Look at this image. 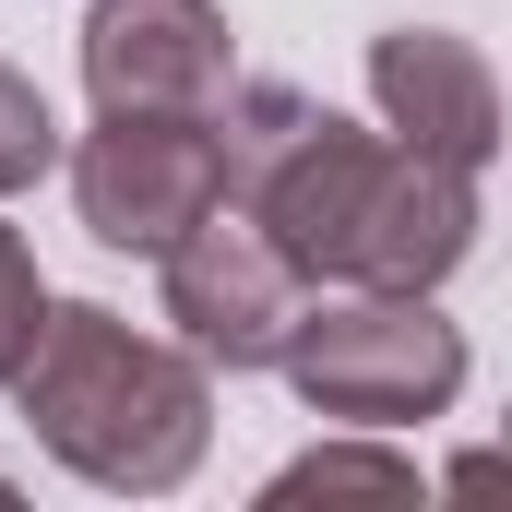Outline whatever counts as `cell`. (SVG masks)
Returning a JSON list of instances; mask_svg holds the SVG:
<instances>
[{
    "label": "cell",
    "instance_id": "7",
    "mask_svg": "<svg viewBox=\"0 0 512 512\" xmlns=\"http://www.w3.org/2000/svg\"><path fill=\"white\" fill-rule=\"evenodd\" d=\"M370 108H382L393 143H417L441 167H489L501 155V72L453 24H393V36H370Z\"/></svg>",
    "mask_w": 512,
    "mask_h": 512
},
{
    "label": "cell",
    "instance_id": "8",
    "mask_svg": "<svg viewBox=\"0 0 512 512\" xmlns=\"http://www.w3.org/2000/svg\"><path fill=\"white\" fill-rule=\"evenodd\" d=\"M298 501H417V465L382 441H322V453L274 465V489H262V512H298Z\"/></svg>",
    "mask_w": 512,
    "mask_h": 512
},
{
    "label": "cell",
    "instance_id": "6",
    "mask_svg": "<svg viewBox=\"0 0 512 512\" xmlns=\"http://www.w3.org/2000/svg\"><path fill=\"white\" fill-rule=\"evenodd\" d=\"M84 84L96 108H215L239 84L227 12L215 0H96L84 12Z\"/></svg>",
    "mask_w": 512,
    "mask_h": 512
},
{
    "label": "cell",
    "instance_id": "4",
    "mask_svg": "<svg viewBox=\"0 0 512 512\" xmlns=\"http://www.w3.org/2000/svg\"><path fill=\"white\" fill-rule=\"evenodd\" d=\"M72 203L108 251H167L191 215L227 203L215 167V120L191 108H96V131L72 143Z\"/></svg>",
    "mask_w": 512,
    "mask_h": 512
},
{
    "label": "cell",
    "instance_id": "9",
    "mask_svg": "<svg viewBox=\"0 0 512 512\" xmlns=\"http://www.w3.org/2000/svg\"><path fill=\"white\" fill-rule=\"evenodd\" d=\"M60 167V120H48V96L0 60V191H36Z\"/></svg>",
    "mask_w": 512,
    "mask_h": 512
},
{
    "label": "cell",
    "instance_id": "3",
    "mask_svg": "<svg viewBox=\"0 0 512 512\" xmlns=\"http://www.w3.org/2000/svg\"><path fill=\"white\" fill-rule=\"evenodd\" d=\"M274 370L298 382L310 417H346V429H417L465 393V334L429 310V286H334L322 310L298 298Z\"/></svg>",
    "mask_w": 512,
    "mask_h": 512
},
{
    "label": "cell",
    "instance_id": "10",
    "mask_svg": "<svg viewBox=\"0 0 512 512\" xmlns=\"http://www.w3.org/2000/svg\"><path fill=\"white\" fill-rule=\"evenodd\" d=\"M36 322H48V274H36V251H24V227H0V382L24 370Z\"/></svg>",
    "mask_w": 512,
    "mask_h": 512
},
{
    "label": "cell",
    "instance_id": "2",
    "mask_svg": "<svg viewBox=\"0 0 512 512\" xmlns=\"http://www.w3.org/2000/svg\"><path fill=\"white\" fill-rule=\"evenodd\" d=\"M12 393H24V429H36L72 477L131 489V501L179 489V477L203 465V441H215V382H203V358L167 346V334H131L120 310H96V298H48V322H36Z\"/></svg>",
    "mask_w": 512,
    "mask_h": 512
},
{
    "label": "cell",
    "instance_id": "1",
    "mask_svg": "<svg viewBox=\"0 0 512 512\" xmlns=\"http://www.w3.org/2000/svg\"><path fill=\"white\" fill-rule=\"evenodd\" d=\"M203 120L227 203L286 251L298 286H441L477 251V167L334 120L298 84H227Z\"/></svg>",
    "mask_w": 512,
    "mask_h": 512
},
{
    "label": "cell",
    "instance_id": "5",
    "mask_svg": "<svg viewBox=\"0 0 512 512\" xmlns=\"http://www.w3.org/2000/svg\"><path fill=\"white\" fill-rule=\"evenodd\" d=\"M155 262H167V322H179V346L203 370H274V346H286V322H298L310 286L286 274V251L262 239L239 203L191 215Z\"/></svg>",
    "mask_w": 512,
    "mask_h": 512
}]
</instances>
